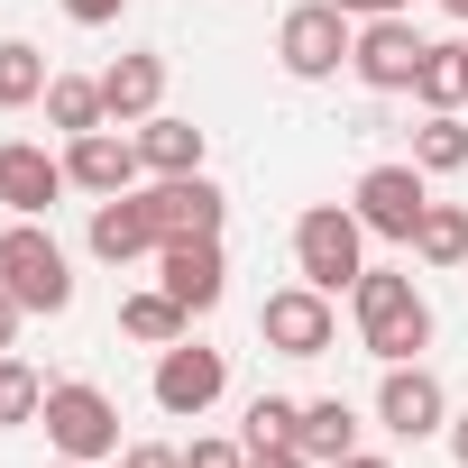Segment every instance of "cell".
Returning <instances> with one entry per match:
<instances>
[{
    "label": "cell",
    "mask_w": 468,
    "mask_h": 468,
    "mask_svg": "<svg viewBox=\"0 0 468 468\" xmlns=\"http://www.w3.org/2000/svg\"><path fill=\"white\" fill-rule=\"evenodd\" d=\"M349 322H358V349H367L377 367L431 349V303H422V285H413L404 267H367V276L349 285Z\"/></svg>",
    "instance_id": "cell-1"
},
{
    "label": "cell",
    "mask_w": 468,
    "mask_h": 468,
    "mask_svg": "<svg viewBox=\"0 0 468 468\" xmlns=\"http://www.w3.org/2000/svg\"><path fill=\"white\" fill-rule=\"evenodd\" d=\"M56 468H101V459H56Z\"/></svg>",
    "instance_id": "cell-36"
},
{
    "label": "cell",
    "mask_w": 468,
    "mask_h": 468,
    "mask_svg": "<svg viewBox=\"0 0 468 468\" xmlns=\"http://www.w3.org/2000/svg\"><path fill=\"white\" fill-rule=\"evenodd\" d=\"M120 468H184V450H175V441H129Z\"/></svg>",
    "instance_id": "cell-28"
},
{
    "label": "cell",
    "mask_w": 468,
    "mask_h": 468,
    "mask_svg": "<svg viewBox=\"0 0 468 468\" xmlns=\"http://www.w3.org/2000/svg\"><path fill=\"white\" fill-rule=\"evenodd\" d=\"M258 340L276 349V358H331L340 349V294H322V285H276L267 303H258Z\"/></svg>",
    "instance_id": "cell-5"
},
{
    "label": "cell",
    "mask_w": 468,
    "mask_h": 468,
    "mask_svg": "<svg viewBox=\"0 0 468 468\" xmlns=\"http://www.w3.org/2000/svg\"><path fill=\"white\" fill-rule=\"evenodd\" d=\"M129 138H138V156H147V175H202V147H211V138H202L193 120H175V111H156V120H138Z\"/></svg>",
    "instance_id": "cell-17"
},
{
    "label": "cell",
    "mask_w": 468,
    "mask_h": 468,
    "mask_svg": "<svg viewBox=\"0 0 468 468\" xmlns=\"http://www.w3.org/2000/svg\"><path fill=\"white\" fill-rule=\"evenodd\" d=\"M349 211L367 220V239H395V249H413V229H422V211H431V175H422L413 156H395V165H367V175L349 184Z\"/></svg>",
    "instance_id": "cell-6"
},
{
    "label": "cell",
    "mask_w": 468,
    "mask_h": 468,
    "mask_svg": "<svg viewBox=\"0 0 468 468\" xmlns=\"http://www.w3.org/2000/svg\"><path fill=\"white\" fill-rule=\"evenodd\" d=\"M331 468H395L386 450H349V459H331Z\"/></svg>",
    "instance_id": "cell-34"
},
{
    "label": "cell",
    "mask_w": 468,
    "mask_h": 468,
    "mask_svg": "<svg viewBox=\"0 0 468 468\" xmlns=\"http://www.w3.org/2000/svg\"><path fill=\"white\" fill-rule=\"evenodd\" d=\"M138 175H147L138 138H120V129H83V138H65V184H74V193L111 202V193H138Z\"/></svg>",
    "instance_id": "cell-12"
},
{
    "label": "cell",
    "mask_w": 468,
    "mask_h": 468,
    "mask_svg": "<svg viewBox=\"0 0 468 468\" xmlns=\"http://www.w3.org/2000/svg\"><path fill=\"white\" fill-rule=\"evenodd\" d=\"M377 422H386L395 441H431V431H450V386H441L422 358H395V367L377 377Z\"/></svg>",
    "instance_id": "cell-9"
},
{
    "label": "cell",
    "mask_w": 468,
    "mask_h": 468,
    "mask_svg": "<svg viewBox=\"0 0 468 468\" xmlns=\"http://www.w3.org/2000/svg\"><path fill=\"white\" fill-rule=\"evenodd\" d=\"M120 331H129L138 349H175V340L193 331V313H184L165 285H138V294H120Z\"/></svg>",
    "instance_id": "cell-19"
},
{
    "label": "cell",
    "mask_w": 468,
    "mask_h": 468,
    "mask_svg": "<svg viewBox=\"0 0 468 468\" xmlns=\"http://www.w3.org/2000/svg\"><path fill=\"white\" fill-rule=\"evenodd\" d=\"M294 422H303V404H294V395H258V404H249V422H239V441H249V450H267V441H294Z\"/></svg>",
    "instance_id": "cell-26"
},
{
    "label": "cell",
    "mask_w": 468,
    "mask_h": 468,
    "mask_svg": "<svg viewBox=\"0 0 468 468\" xmlns=\"http://www.w3.org/2000/svg\"><path fill=\"white\" fill-rule=\"evenodd\" d=\"M83 249H92L101 267H138V258H156L165 239H156V211H147V193H111V202H92Z\"/></svg>",
    "instance_id": "cell-15"
},
{
    "label": "cell",
    "mask_w": 468,
    "mask_h": 468,
    "mask_svg": "<svg viewBox=\"0 0 468 468\" xmlns=\"http://www.w3.org/2000/svg\"><path fill=\"white\" fill-rule=\"evenodd\" d=\"M184 468H249V441H229V431H202L184 450Z\"/></svg>",
    "instance_id": "cell-27"
},
{
    "label": "cell",
    "mask_w": 468,
    "mask_h": 468,
    "mask_svg": "<svg viewBox=\"0 0 468 468\" xmlns=\"http://www.w3.org/2000/svg\"><path fill=\"white\" fill-rule=\"evenodd\" d=\"M0 294H10L19 313H47V322L74 303V258L56 249L47 220H10L0 229Z\"/></svg>",
    "instance_id": "cell-2"
},
{
    "label": "cell",
    "mask_w": 468,
    "mask_h": 468,
    "mask_svg": "<svg viewBox=\"0 0 468 468\" xmlns=\"http://www.w3.org/2000/svg\"><path fill=\"white\" fill-rule=\"evenodd\" d=\"M294 450H303L313 468L349 459V450H358V413H349V395H313V404H303V422H294Z\"/></svg>",
    "instance_id": "cell-18"
},
{
    "label": "cell",
    "mask_w": 468,
    "mask_h": 468,
    "mask_svg": "<svg viewBox=\"0 0 468 468\" xmlns=\"http://www.w3.org/2000/svg\"><path fill=\"white\" fill-rule=\"evenodd\" d=\"M413 165H422V175H459V165H468V129H459V111H431V120L413 129Z\"/></svg>",
    "instance_id": "cell-25"
},
{
    "label": "cell",
    "mask_w": 468,
    "mask_h": 468,
    "mask_svg": "<svg viewBox=\"0 0 468 468\" xmlns=\"http://www.w3.org/2000/svg\"><path fill=\"white\" fill-rule=\"evenodd\" d=\"M19 322H28V313H19L10 294H0V349H10V340H19Z\"/></svg>",
    "instance_id": "cell-33"
},
{
    "label": "cell",
    "mask_w": 468,
    "mask_h": 468,
    "mask_svg": "<svg viewBox=\"0 0 468 468\" xmlns=\"http://www.w3.org/2000/svg\"><path fill=\"white\" fill-rule=\"evenodd\" d=\"M294 276L322 285V294H349V285L367 276V220H358L349 202H313V211L294 220Z\"/></svg>",
    "instance_id": "cell-3"
},
{
    "label": "cell",
    "mask_w": 468,
    "mask_h": 468,
    "mask_svg": "<svg viewBox=\"0 0 468 468\" xmlns=\"http://www.w3.org/2000/svg\"><path fill=\"white\" fill-rule=\"evenodd\" d=\"M413 258H422V267H441V276H459V267H468V211H459V202H431V211H422Z\"/></svg>",
    "instance_id": "cell-23"
},
{
    "label": "cell",
    "mask_w": 468,
    "mask_h": 468,
    "mask_svg": "<svg viewBox=\"0 0 468 468\" xmlns=\"http://www.w3.org/2000/svg\"><path fill=\"white\" fill-rule=\"evenodd\" d=\"M156 285L202 322V313L229 294V249H220V239H165V249H156Z\"/></svg>",
    "instance_id": "cell-13"
},
{
    "label": "cell",
    "mask_w": 468,
    "mask_h": 468,
    "mask_svg": "<svg viewBox=\"0 0 468 468\" xmlns=\"http://www.w3.org/2000/svg\"><path fill=\"white\" fill-rule=\"evenodd\" d=\"M47 129H65V138L111 129V111H101V74H56V83H47Z\"/></svg>",
    "instance_id": "cell-22"
},
{
    "label": "cell",
    "mask_w": 468,
    "mask_h": 468,
    "mask_svg": "<svg viewBox=\"0 0 468 468\" xmlns=\"http://www.w3.org/2000/svg\"><path fill=\"white\" fill-rule=\"evenodd\" d=\"M220 395H229V358H220V349H202L193 331H184L175 349H156V413H175V422H202Z\"/></svg>",
    "instance_id": "cell-8"
},
{
    "label": "cell",
    "mask_w": 468,
    "mask_h": 468,
    "mask_svg": "<svg viewBox=\"0 0 468 468\" xmlns=\"http://www.w3.org/2000/svg\"><path fill=\"white\" fill-rule=\"evenodd\" d=\"M413 101H422V111H468V37H431V47H422Z\"/></svg>",
    "instance_id": "cell-20"
},
{
    "label": "cell",
    "mask_w": 468,
    "mask_h": 468,
    "mask_svg": "<svg viewBox=\"0 0 468 468\" xmlns=\"http://www.w3.org/2000/svg\"><path fill=\"white\" fill-rule=\"evenodd\" d=\"M349 47H358V19L331 10V0H294V10L276 19V65H285L294 83H331V74L349 65Z\"/></svg>",
    "instance_id": "cell-4"
},
{
    "label": "cell",
    "mask_w": 468,
    "mask_h": 468,
    "mask_svg": "<svg viewBox=\"0 0 468 468\" xmlns=\"http://www.w3.org/2000/svg\"><path fill=\"white\" fill-rule=\"evenodd\" d=\"M249 468H313L294 441H267V450H249Z\"/></svg>",
    "instance_id": "cell-30"
},
{
    "label": "cell",
    "mask_w": 468,
    "mask_h": 468,
    "mask_svg": "<svg viewBox=\"0 0 468 468\" xmlns=\"http://www.w3.org/2000/svg\"><path fill=\"white\" fill-rule=\"evenodd\" d=\"M47 83H56V65L37 37H0V111H37Z\"/></svg>",
    "instance_id": "cell-21"
},
{
    "label": "cell",
    "mask_w": 468,
    "mask_h": 468,
    "mask_svg": "<svg viewBox=\"0 0 468 468\" xmlns=\"http://www.w3.org/2000/svg\"><path fill=\"white\" fill-rule=\"evenodd\" d=\"M120 10H129V0H65V19H74V28H111Z\"/></svg>",
    "instance_id": "cell-29"
},
{
    "label": "cell",
    "mask_w": 468,
    "mask_h": 468,
    "mask_svg": "<svg viewBox=\"0 0 468 468\" xmlns=\"http://www.w3.org/2000/svg\"><path fill=\"white\" fill-rule=\"evenodd\" d=\"M101 111H111V129H138V120H156L165 111V56H111L101 65Z\"/></svg>",
    "instance_id": "cell-16"
},
{
    "label": "cell",
    "mask_w": 468,
    "mask_h": 468,
    "mask_svg": "<svg viewBox=\"0 0 468 468\" xmlns=\"http://www.w3.org/2000/svg\"><path fill=\"white\" fill-rule=\"evenodd\" d=\"M331 10H349V19H395V10H413V0H331Z\"/></svg>",
    "instance_id": "cell-31"
},
{
    "label": "cell",
    "mask_w": 468,
    "mask_h": 468,
    "mask_svg": "<svg viewBox=\"0 0 468 468\" xmlns=\"http://www.w3.org/2000/svg\"><path fill=\"white\" fill-rule=\"evenodd\" d=\"M422 28L395 10V19H358V47H349V74L367 83V92H413V74H422Z\"/></svg>",
    "instance_id": "cell-10"
},
{
    "label": "cell",
    "mask_w": 468,
    "mask_h": 468,
    "mask_svg": "<svg viewBox=\"0 0 468 468\" xmlns=\"http://www.w3.org/2000/svg\"><path fill=\"white\" fill-rule=\"evenodd\" d=\"M56 193H74L65 184V156H47L28 138H0V211H10V220H47Z\"/></svg>",
    "instance_id": "cell-14"
},
{
    "label": "cell",
    "mask_w": 468,
    "mask_h": 468,
    "mask_svg": "<svg viewBox=\"0 0 468 468\" xmlns=\"http://www.w3.org/2000/svg\"><path fill=\"white\" fill-rule=\"evenodd\" d=\"M37 413H47V377L19 349H0V431H28Z\"/></svg>",
    "instance_id": "cell-24"
},
{
    "label": "cell",
    "mask_w": 468,
    "mask_h": 468,
    "mask_svg": "<svg viewBox=\"0 0 468 468\" xmlns=\"http://www.w3.org/2000/svg\"><path fill=\"white\" fill-rule=\"evenodd\" d=\"M450 459H459V468H468V404H459V413H450Z\"/></svg>",
    "instance_id": "cell-32"
},
{
    "label": "cell",
    "mask_w": 468,
    "mask_h": 468,
    "mask_svg": "<svg viewBox=\"0 0 468 468\" xmlns=\"http://www.w3.org/2000/svg\"><path fill=\"white\" fill-rule=\"evenodd\" d=\"M138 193L156 211V239H220V220H229V193L211 175H147Z\"/></svg>",
    "instance_id": "cell-11"
},
{
    "label": "cell",
    "mask_w": 468,
    "mask_h": 468,
    "mask_svg": "<svg viewBox=\"0 0 468 468\" xmlns=\"http://www.w3.org/2000/svg\"><path fill=\"white\" fill-rule=\"evenodd\" d=\"M441 10H450V19H459V28H468V0H441Z\"/></svg>",
    "instance_id": "cell-35"
},
{
    "label": "cell",
    "mask_w": 468,
    "mask_h": 468,
    "mask_svg": "<svg viewBox=\"0 0 468 468\" xmlns=\"http://www.w3.org/2000/svg\"><path fill=\"white\" fill-rule=\"evenodd\" d=\"M47 450L56 459H120V404L101 395V386H83V377H65V386H47Z\"/></svg>",
    "instance_id": "cell-7"
}]
</instances>
